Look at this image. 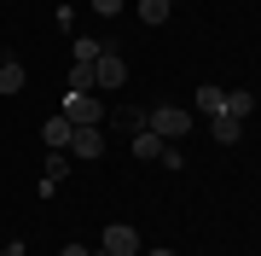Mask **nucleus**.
Returning a JSON list of instances; mask_svg holds the SVG:
<instances>
[{
    "mask_svg": "<svg viewBox=\"0 0 261 256\" xmlns=\"http://www.w3.org/2000/svg\"><path fill=\"white\" fill-rule=\"evenodd\" d=\"M145 128L163 134L168 146H180V140H186V128H192V117L180 111V105H157V111H145Z\"/></svg>",
    "mask_w": 261,
    "mask_h": 256,
    "instance_id": "nucleus-1",
    "label": "nucleus"
},
{
    "mask_svg": "<svg viewBox=\"0 0 261 256\" xmlns=\"http://www.w3.org/2000/svg\"><path fill=\"white\" fill-rule=\"evenodd\" d=\"M99 250H111V256H140V233L128 227V221H111L105 227V245Z\"/></svg>",
    "mask_w": 261,
    "mask_h": 256,
    "instance_id": "nucleus-4",
    "label": "nucleus"
},
{
    "mask_svg": "<svg viewBox=\"0 0 261 256\" xmlns=\"http://www.w3.org/2000/svg\"><path fill=\"white\" fill-rule=\"evenodd\" d=\"M58 256H93V250H87V245H64V250H58Z\"/></svg>",
    "mask_w": 261,
    "mask_h": 256,
    "instance_id": "nucleus-17",
    "label": "nucleus"
},
{
    "mask_svg": "<svg viewBox=\"0 0 261 256\" xmlns=\"http://www.w3.org/2000/svg\"><path fill=\"white\" fill-rule=\"evenodd\" d=\"M151 256H174V250H151Z\"/></svg>",
    "mask_w": 261,
    "mask_h": 256,
    "instance_id": "nucleus-19",
    "label": "nucleus"
},
{
    "mask_svg": "<svg viewBox=\"0 0 261 256\" xmlns=\"http://www.w3.org/2000/svg\"><path fill=\"white\" fill-rule=\"evenodd\" d=\"M174 12V0H140V24H163Z\"/></svg>",
    "mask_w": 261,
    "mask_h": 256,
    "instance_id": "nucleus-14",
    "label": "nucleus"
},
{
    "mask_svg": "<svg viewBox=\"0 0 261 256\" xmlns=\"http://www.w3.org/2000/svg\"><path fill=\"white\" fill-rule=\"evenodd\" d=\"M93 64H70V76H64V94H93Z\"/></svg>",
    "mask_w": 261,
    "mask_h": 256,
    "instance_id": "nucleus-11",
    "label": "nucleus"
},
{
    "mask_svg": "<svg viewBox=\"0 0 261 256\" xmlns=\"http://www.w3.org/2000/svg\"><path fill=\"white\" fill-rule=\"evenodd\" d=\"M197 111H203V117H221V111H226V87L203 82V87H197Z\"/></svg>",
    "mask_w": 261,
    "mask_h": 256,
    "instance_id": "nucleus-10",
    "label": "nucleus"
},
{
    "mask_svg": "<svg viewBox=\"0 0 261 256\" xmlns=\"http://www.w3.org/2000/svg\"><path fill=\"white\" fill-rule=\"evenodd\" d=\"M209 134H215L221 146H238V140H244V123H238V117H226V111H221V117H209Z\"/></svg>",
    "mask_w": 261,
    "mask_h": 256,
    "instance_id": "nucleus-8",
    "label": "nucleus"
},
{
    "mask_svg": "<svg viewBox=\"0 0 261 256\" xmlns=\"http://www.w3.org/2000/svg\"><path fill=\"white\" fill-rule=\"evenodd\" d=\"M0 256H23V239H12V245H6V250H0Z\"/></svg>",
    "mask_w": 261,
    "mask_h": 256,
    "instance_id": "nucleus-18",
    "label": "nucleus"
},
{
    "mask_svg": "<svg viewBox=\"0 0 261 256\" xmlns=\"http://www.w3.org/2000/svg\"><path fill=\"white\" fill-rule=\"evenodd\" d=\"M23 64H18V58H6V64H0V94H23Z\"/></svg>",
    "mask_w": 261,
    "mask_h": 256,
    "instance_id": "nucleus-12",
    "label": "nucleus"
},
{
    "mask_svg": "<svg viewBox=\"0 0 261 256\" xmlns=\"http://www.w3.org/2000/svg\"><path fill=\"white\" fill-rule=\"evenodd\" d=\"M250 111H255V94H250V87H232V94H226V117H238V123H244Z\"/></svg>",
    "mask_w": 261,
    "mask_h": 256,
    "instance_id": "nucleus-13",
    "label": "nucleus"
},
{
    "mask_svg": "<svg viewBox=\"0 0 261 256\" xmlns=\"http://www.w3.org/2000/svg\"><path fill=\"white\" fill-rule=\"evenodd\" d=\"M70 152H75V157H87V163L105 157V128H75V134H70Z\"/></svg>",
    "mask_w": 261,
    "mask_h": 256,
    "instance_id": "nucleus-5",
    "label": "nucleus"
},
{
    "mask_svg": "<svg viewBox=\"0 0 261 256\" xmlns=\"http://www.w3.org/2000/svg\"><path fill=\"white\" fill-rule=\"evenodd\" d=\"M70 134H75V123H70L64 111H58V117H47V123H41V140H47L53 152H70Z\"/></svg>",
    "mask_w": 261,
    "mask_h": 256,
    "instance_id": "nucleus-6",
    "label": "nucleus"
},
{
    "mask_svg": "<svg viewBox=\"0 0 261 256\" xmlns=\"http://www.w3.org/2000/svg\"><path fill=\"white\" fill-rule=\"evenodd\" d=\"M64 175H70V157H64V152H53V157H47V175H41V198H53Z\"/></svg>",
    "mask_w": 261,
    "mask_h": 256,
    "instance_id": "nucleus-9",
    "label": "nucleus"
},
{
    "mask_svg": "<svg viewBox=\"0 0 261 256\" xmlns=\"http://www.w3.org/2000/svg\"><path fill=\"white\" fill-rule=\"evenodd\" d=\"M64 117H70L75 128H99L105 123V105L93 94H64Z\"/></svg>",
    "mask_w": 261,
    "mask_h": 256,
    "instance_id": "nucleus-2",
    "label": "nucleus"
},
{
    "mask_svg": "<svg viewBox=\"0 0 261 256\" xmlns=\"http://www.w3.org/2000/svg\"><path fill=\"white\" fill-rule=\"evenodd\" d=\"M93 256H111V250H93Z\"/></svg>",
    "mask_w": 261,
    "mask_h": 256,
    "instance_id": "nucleus-20",
    "label": "nucleus"
},
{
    "mask_svg": "<svg viewBox=\"0 0 261 256\" xmlns=\"http://www.w3.org/2000/svg\"><path fill=\"white\" fill-rule=\"evenodd\" d=\"M99 53L105 47H99L93 35H75V64H99Z\"/></svg>",
    "mask_w": 261,
    "mask_h": 256,
    "instance_id": "nucleus-15",
    "label": "nucleus"
},
{
    "mask_svg": "<svg viewBox=\"0 0 261 256\" xmlns=\"http://www.w3.org/2000/svg\"><path fill=\"white\" fill-rule=\"evenodd\" d=\"M163 152H168V140H163V134H151V128H134V157H140V163H151V157L163 163Z\"/></svg>",
    "mask_w": 261,
    "mask_h": 256,
    "instance_id": "nucleus-7",
    "label": "nucleus"
},
{
    "mask_svg": "<svg viewBox=\"0 0 261 256\" xmlns=\"http://www.w3.org/2000/svg\"><path fill=\"white\" fill-rule=\"evenodd\" d=\"M93 12H99V18H116V12H122V0H93Z\"/></svg>",
    "mask_w": 261,
    "mask_h": 256,
    "instance_id": "nucleus-16",
    "label": "nucleus"
},
{
    "mask_svg": "<svg viewBox=\"0 0 261 256\" xmlns=\"http://www.w3.org/2000/svg\"><path fill=\"white\" fill-rule=\"evenodd\" d=\"M93 82H99V87H122V82H128V58H122L116 47H105L99 64H93Z\"/></svg>",
    "mask_w": 261,
    "mask_h": 256,
    "instance_id": "nucleus-3",
    "label": "nucleus"
}]
</instances>
